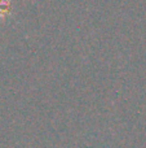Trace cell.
<instances>
[{"label":"cell","instance_id":"6da1fadb","mask_svg":"<svg viewBox=\"0 0 146 148\" xmlns=\"http://www.w3.org/2000/svg\"><path fill=\"white\" fill-rule=\"evenodd\" d=\"M10 10V5L8 0H0V12H1V16H4L5 13H8Z\"/></svg>","mask_w":146,"mask_h":148}]
</instances>
